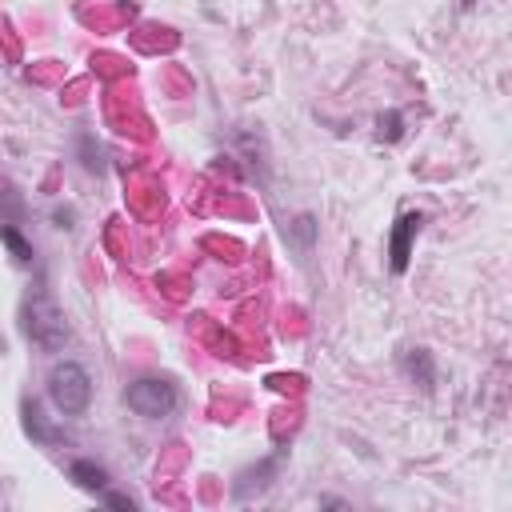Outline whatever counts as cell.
I'll list each match as a JSON object with an SVG mask.
<instances>
[{"label":"cell","mask_w":512,"mask_h":512,"mask_svg":"<svg viewBox=\"0 0 512 512\" xmlns=\"http://www.w3.org/2000/svg\"><path fill=\"white\" fill-rule=\"evenodd\" d=\"M24 336L36 348H44V352H60L68 344V336H72L68 332V320H64V312L52 300V292H48L44 280H36V288L24 300Z\"/></svg>","instance_id":"obj_1"},{"label":"cell","mask_w":512,"mask_h":512,"mask_svg":"<svg viewBox=\"0 0 512 512\" xmlns=\"http://www.w3.org/2000/svg\"><path fill=\"white\" fill-rule=\"evenodd\" d=\"M48 400L60 416H84L92 404V376L76 360H60L48 372Z\"/></svg>","instance_id":"obj_2"},{"label":"cell","mask_w":512,"mask_h":512,"mask_svg":"<svg viewBox=\"0 0 512 512\" xmlns=\"http://www.w3.org/2000/svg\"><path fill=\"white\" fill-rule=\"evenodd\" d=\"M124 404H128L136 416H144V420H160V416H172V412H176L180 388H176V380H168V376H140V380H132V384L124 388Z\"/></svg>","instance_id":"obj_3"},{"label":"cell","mask_w":512,"mask_h":512,"mask_svg":"<svg viewBox=\"0 0 512 512\" xmlns=\"http://www.w3.org/2000/svg\"><path fill=\"white\" fill-rule=\"evenodd\" d=\"M424 212H400L396 216V224H392V232H388V268L396 272V276H404L408 272V260H412V244H416V236L424 232Z\"/></svg>","instance_id":"obj_4"},{"label":"cell","mask_w":512,"mask_h":512,"mask_svg":"<svg viewBox=\"0 0 512 512\" xmlns=\"http://www.w3.org/2000/svg\"><path fill=\"white\" fill-rule=\"evenodd\" d=\"M20 412H24V432H28L36 444H60V440H64V428L44 412V404L24 400V404H20Z\"/></svg>","instance_id":"obj_5"},{"label":"cell","mask_w":512,"mask_h":512,"mask_svg":"<svg viewBox=\"0 0 512 512\" xmlns=\"http://www.w3.org/2000/svg\"><path fill=\"white\" fill-rule=\"evenodd\" d=\"M400 372L412 384H420L424 392H432V384H436V364H432V352L428 348H404L400 352Z\"/></svg>","instance_id":"obj_6"},{"label":"cell","mask_w":512,"mask_h":512,"mask_svg":"<svg viewBox=\"0 0 512 512\" xmlns=\"http://www.w3.org/2000/svg\"><path fill=\"white\" fill-rule=\"evenodd\" d=\"M68 476H72L76 488H84V492H92V496H104L108 484H112V476H108L100 464H92V460H72V464H68Z\"/></svg>","instance_id":"obj_7"},{"label":"cell","mask_w":512,"mask_h":512,"mask_svg":"<svg viewBox=\"0 0 512 512\" xmlns=\"http://www.w3.org/2000/svg\"><path fill=\"white\" fill-rule=\"evenodd\" d=\"M0 236H4V248L12 252V260L20 264V268H28V264H36V248L16 232V224H4L0 228Z\"/></svg>","instance_id":"obj_8"},{"label":"cell","mask_w":512,"mask_h":512,"mask_svg":"<svg viewBox=\"0 0 512 512\" xmlns=\"http://www.w3.org/2000/svg\"><path fill=\"white\" fill-rule=\"evenodd\" d=\"M400 136H404V116H400V112H380V116H376V140L396 144Z\"/></svg>","instance_id":"obj_9"},{"label":"cell","mask_w":512,"mask_h":512,"mask_svg":"<svg viewBox=\"0 0 512 512\" xmlns=\"http://www.w3.org/2000/svg\"><path fill=\"white\" fill-rule=\"evenodd\" d=\"M100 500H104V504H112V508H128V512L136 508V500H132V496H124V492H112V488H108Z\"/></svg>","instance_id":"obj_10"},{"label":"cell","mask_w":512,"mask_h":512,"mask_svg":"<svg viewBox=\"0 0 512 512\" xmlns=\"http://www.w3.org/2000/svg\"><path fill=\"white\" fill-rule=\"evenodd\" d=\"M472 4H476V0H460V8H472Z\"/></svg>","instance_id":"obj_11"}]
</instances>
